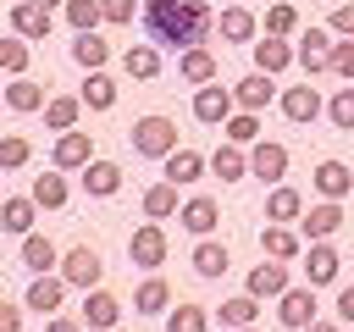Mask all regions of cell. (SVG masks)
Masks as SVG:
<instances>
[{"instance_id":"obj_54","label":"cell","mask_w":354,"mask_h":332,"mask_svg":"<svg viewBox=\"0 0 354 332\" xmlns=\"http://www.w3.org/2000/svg\"><path fill=\"white\" fill-rule=\"evenodd\" d=\"M39 6H66V0H39Z\"/></svg>"},{"instance_id":"obj_8","label":"cell","mask_w":354,"mask_h":332,"mask_svg":"<svg viewBox=\"0 0 354 332\" xmlns=\"http://www.w3.org/2000/svg\"><path fill=\"white\" fill-rule=\"evenodd\" d=\"M122 321V304H116V293H105V288H88L83 293V326L88 332H111Z\"/></svg>"},{"instance_id":"obj_40","label":"cell","mask_w":354,"mask_h":332,"mask_svg":"<svg viewBox=\"0 0 354 332\" xmlns=\"http://www.w3.org/2000/svg\"><path fill=\"white\" fill-rule=\"evenodd\" d=\"M221 133H227V144H254V138H260V116H254V111H232V116L221 122Z\"/></svg>"},{"instance_id":"obj_29","label":"cell","mask_w":354,"mask_h":332,"mask_svg":"<svg viewBox=\"0 0 354 332\" xmlns=\"http://www.w3.org/2000/svg\"><path fill=\"white\" fill-rule=\"evenodd\" d=\"M133 310H138V315H160V310H171V288H166V277H144L138 293H133Z\"/></svg>"},{"instance_id":"obj_2","label":"cell","mask_w":354,"mask_h":332,"mask_svg":"<svg viewBox=\"0 0 354 332\" xmlns=\"http://www.w3.org/2000/svg\"><path fill=\"white\" fill-rule=\"evenodd\" d=\"M133 155H149V160H166L177 149V122L171 116H138L133 122Z\"/></svg>"},{"instance_id":"obj_24","label":"cell","mask_w":354,"mask_h":332,"mask_svg":"<svg viewBox=\"0 0 354 332\" xmlns=\"http://www.w3.org/2000/svg\"><path fill=\"white\" fill-rule=\"evenodd\" d=\"M282 116L288 122H315L321 116V94L304 83V89H282Z\"/></svg>"},{"instance_id":"obj_52","label":"cell","mask_w":354,"mask_h":332,"mask_svg":"<svg viewBox=\"0 0 354 332\" xmlns=\"http://www.w3.org/2000/svg\"><path fill=\"white\" fill-rule=\"evenodd\" d=\"M337 315L354 326V288H343V293H337Z\"/></svg>"},{"instance_id":"obj_16","label":"cell","mask_w":354,"mask_h":332,"mask_svg":"<svg viewBox=\"0 0 354 332\" xmlns=\"http://www.w3.org/2000/svg\"><path fill=\"white\" fill-rule=\"evenodd\" d=\"M310 183H315V194H321V199H343V194L354 188V172H348L343 160H321Z\"/></svg>"},{"instance_id":"obj_39","label":"cell","mask_w":354,"mask_h":332,"mask_svg":"<svg viewBox=\"0 0 354 332\" xmlns=\"http://www.w3.org/2000/svg\"><path fill=\"white\" fill-rule=\"evenodd\" d=\"M227 266H232V255H227L221 243H210V238L194 243V271H199V277H221Z\"/></svg>"},{"instance_id":"obj_33","label":"cell","mask_w":354,"mask_h":332,"mask_svg":"<svg viewBox=\"0 0 354 332\" xmlns=\"http://www.w3.org/2000/svg\"><path fill=\"white\" fill-rule=\"evenodd\" d=\"M122 72L138 77V83H149V77L160 72V50H155V44H133V50L122 55Z\"/></svg>"},{"instance_id":"obj_23","label":"cell","mask_w":354,"mask_h":332,"mask_svg":"<svg viewBox=\"0 0 354 332\" xmlns=\"http://www.w3.org/2000/svg\"><path fill=\"white\" fill-rule=\"evenodd\" d=\"M177 72H183V83H216V55L205 44H194L177 55Z\"/></svg>"},{"instance_id":"obj_51","label":"cell","mask_w":354,"mask_h":332,"mask_svg":"<svg viewBox=\"0 0 354 332\" xmlns=\"http://www.w3.org/2000/svg\"><path fill=\"white\" fill-rule=\"evenodd\" d=\"M44 332H83V321H66V315H44Z\"/></svg>"},{"instance_id":"obj_15","label":"cell","mask_w":354,"mask_h":332,"mask_svg":"<svg viewBox=\"0 0 354 332\" xmlns=\"http://www.w3.org/2000/svg\"><path fill=\"white\" fill-rule=\"evenodd\" d=\"M249 172H254V177H266V183H277V177L288 172V149H282V144L254 138V149H249Z\"/></svg>"},{"instance_id":"obj_34","label":"cell","mask_w":354,"mask_h":332,"mask_svg":"<svg viewBox=\"0 0 354 332\" xmlns=\"http://www.w3.org/2000/svg\"><path fill=\"white\" fill-rule=\"evenodd\" d=\"M33 205H39V210H61V205H66V177H61V172L33 177Z\"/></svg>"},{"instance_id":"obj_9","label":"cell","mask_w":354,"mask_h":332,"mask_svg":"<svg viewBox=\"0 0 354 332\" xmlns=\"http://www.w3.org/2000/svg\"><path fill=\"white\" fill-rule=\"evenodd\" d=\"M293 55H299V66H304L310 77H315V72H332V33H326V28H310Z\"/></svg>"},{"instance_id":"obj_7","label":"cell","mask_w":354,"mask_h":332,"mask_svg":"<svg viewBox=\"0 0 354 332\" xmlns=\"http://www.w3.org/2000/svg\"><path fill=\"white\" fill-rule=\"evenodd\" d=\"M11 33L17 39H50V6H39V0H17L11 6Z\"/></svg>"},{"instance_id":"obj_55","label":"cell","mask_w":354,"mask_h":332,"mask_svg":"<svg viewBox=\"0 0 354 332\" xmlns=\"http://www.w3.org/2000/svg\"><path fill=\"white\" fill-rule=\"evenodd\" d=\"M232 332H254V326H232Z\"/></svg>"},{"instance_id":"obj_22","label":"cell","mask_w":354,"mask_h":332,"mask_svg":"<svg viewBox=\"0 0 354 332\" xmlns=\"http://www.w3.org/2000/svg\"><path fill=\"white\" fill-rule=\"evenodd\" d=\"M254 33H260V22H254L249 6H227V11H221V39H227V44H249Z\"/></svg>"},{"instance_id":"obj_28","label":"cell","mask_w":354,"mask_h":332,"mask_svg":"<svg viewBox=\"0 0 354 332\" xmlns=\"http://www.w3.org/2000/svg\"><path fill=\"white\" fill-rule=\"evenodd\" d=\"M249 293L254 299H282L288 293V266L277 260V266H254L249 271Z\"/></svg>"},{"instance_id":"obj_43","label":"cell","mask_w":354,"mask_h":332,"mask_svg":"<svg viewBox=\"0 0 354 332\" xmlns=\"http://www.w3.org/2000/svg\"><path fill=\"white\" fill-rule=\"evenodd\" d=\"M254 315H260V299H254V293H238V299L221 304V321H227V326H249Z\"/></svg>"},{"instance_id":"obj_10","label":"cell","mask_w":354,"mask_h":332,"mask_svg":"<svg viewBox=\"0 0 354 332\" xmlns=\"http://www.w3.org/2000/svg\"><path fill=\"white\" fill-rule=\"evenodd\" d=\"M88 160H94L88 133H77V127H72V133H61V138H55V172H83Z\"/></svg>"},{"instance_id":"obj_20","label":"cell","mask_w":354,"mask_h":332,"mask_svg":"<svg viewBox=\"0 0 354 332\" xmlns=\"http://www.w3.org/2000/svg\"><path fill=\"white\" fill-rule=\"evenodd\" d=\"M299 216H304V194L288 188V183H277L266 194V221H299Z\"/></svg>"},{"instance_id":"obj_6","label":"cell","mask_w":354,"mask_h":332,"mask_svg":"<svg viewBox=\"0 0 354 332\" xmlns=\"http://www.w3.org/2000/svg\"><path fill=\"white\" fill-rule=\"evenodd\" d=\"M232 105H238L232 89H216V83H199V89H194V116H199L205 127H221V122L232 116Z\"/></svg>"},{"instance_id":"obj_41","label":"cell","mask_w":354,"mask_h":332,"mask_svg":"<svg viewBox=\"0 0 354 332\" xmlns=\"http://www.w3.org/2000/svg\"><path fill=\"white\" fill-rule=\"evenodd\" d=\"M33 160V144L22 138V133H0V172H17V166H28Z\"/></svg>"},{"instance_id":"obj_56","label":"cell","mask_w":354,"mask_h":332,"mask_svg":"<svg viewBox=\"0 0 354 332\" xmlns=\"http://www.w3.org/2000/svg\"><path fill=\"white\" fill-rule=\"evenodd\" d=\"M111 332H122V326H111Z\"/></svg>"},{"instance_id":"obj_3","label":"cell","mask_w":354,"mask_h":332,"mask_svg":"<svg viewBox=\"0 0 354 332\" xmlns=\"http://www.w3.org/2000/svg\"><path fill=\"white\" fill-rule=\"evenodd\" d=\"M166 232H160V221H144V227H133V238H127V260L133 266H144V271H155V266H166Z\"/></svg>"},{"instance_id":"obj_36","label":"cell","mask_w":354,"mask_h":332,"mask_svg":"<svg viewBox=\"0 0 354 332\" xmlns=\"http://www.w3.org/2000/svg\"><path fill=\"white\" fill-rule=\"evenodd\" d=\"M6 105H11V111H44V89H39L33 77H11Z\"/></svg>"},{"instance_id":"obj_38","label":"cell","mask_w":354,"mask_h":332,"mask_svg":"<svg viewBox=\"0 0 354 332\" xmlns=\"http://www.w3.org/2000/svg\"><path fill=\"white\" fill-rule=\"evenodd\" d=\"M177 210V183H155V188H144V216L149 221H166Z\"/></svg>"},{"instance_id":"obj_19","label":"cell","mask_w":354,"mask_h":332,"mask_svg":"<svg viewBox=\"0 0 354 332\" xmlns=\"http://www.w3.org/2000/svg\"><path fill=\"white\" fill-rule=\"evenodd\" d=\"M83 188H88L94 199H111V194L122 188V166H116V160H88V166H83Z\"/></svg>"},{"instance_id":"obj_50","label":"cell","mask_w":354,"mask_h":332,"mask_svg":"<svg viewBox=\"0 0 354 332\" xmlns=\"http://www.w3.org/2000/svg\"><path fill=\"white\" fill-rule=\"evenodd\" d=\"M0 332H22V310L0 299Z\"/></svg>"},{"instance_id":"obj_49","label":"cell","mask_w":354,"mask_h":332,"mask_svg":"<svg viewBox=\"0 0 354 332\" xmlns=\"http://www.w3.org/2000/svg\"><path fill=\"white\" fill-rule=\"evenodd\" d=\"M332 33H343V39H354V0L332 11Z\"/></svg>"},{"instance_id":"obj_32","label":"cell","mask_w":354,"mask_h":332,"mask_svg":"<svg viewBox=\"0 0 354 332\" xmlns=\"http://www.w3.org/2000/svg\"><path fill=\"white\" fill-rule=\"evenodd\" d=\"M105 55H111V44H105L100 33H77V39H72V61H77L83 72H100Z\"/></svg>"},{"instance_id":"obj_4","label":"cell","mask_w":354,"mask_h":332,"mask_svg":"<svg viewBox=\"0 0 354 332\" xmlns=\"http://www.w3.org/2000/svg\"><path fill=\"white\" fill-rule=\"evenodd\" d=\"M100 271H105V266H100V255H94L88 243H72V249L61 255V277H66V288H83V293H88V288H100Z\"/></svg>"},{"instance_id":"obj_48","label":"cell","mask_w":354,"mask_h":332,"mask_svg":"<svg viewBox=\"0 0 354 332\" xmlns=\"http://www.w3.org/2000/svg\"><path fill=\"white\" fill-rule=\"evenodd\" d=\"M100 17L105 22H133V0H100Z\"/></svg>"},{"instance_id":"obj_47","label":"cell","mask_w":354,"mask_h":332,"mask_svg":"<svg viewBox=\"0 0 354 332\" xmlns=\"http://www.w3.org/2000/svg\"><path fill=\"white\" fill-rule=\"evenodd\" d=\"M332 72L354 83V39H348V44H332Z\"/></svg>"},{"instance_id":"obj_14","label":"cell","mask_w":354,"mask_h":332,"mask_svg":"<svg viewBox=\"0 0 354 332\" xmlns=\"http://www.w3.org/2000/svg\"><path fill=\"white\" fill-rule=\"evenodd\" d=\"M61 299H66V277H33L28 282V310H39V315H55L61 310Z\"/></svg>"},{"instance_id":"obj_45","label":"cell","mask_w":354,"mask_h":332,"mask_svg":"<svg viewBox=\"0 0 354 332\" xmlns=\"http://www.w3.org/2000/svg\"><path fill=\"white\" fill-rule=\"evenodd\" d=\"M326 116H332V127H337V133H354V89H337V94H332V105H326Z\"/></svg>"},{"instance_id":"obj_17","label":"cell","mask_w":354,"mask_h":332,"mask_svg":"<svg viewBox=\"0 0 354 332\" xmlns=\"http://www.w3.org/2000/svg\"><path fill=\"white\" fill-rule=\"evenodd\" d=\"M293 61H299V55H293V44H282L277 33H266V39L254 44V72H271V77H277V72H282V66H293Z\"/></svg>"},{"instance_id":"obj_5","label":"cell","mask_w":354,"mask_h":332,"mask_svg":"<svg viewBox=\"0 0 354 332\" xmlns=\"http://www.w3.org/2000/svg\"><path fill=\"white\" fill-rule=\"evenodd\" d=\"M277 321L288 326V332H304L310 321H315V288L304 282V288H288L282 299H277Z\"/></svg>"},{"instance_id":"obj_42","label":"cell","mask_w":354,"mask_h":332,"mask_svg":"<svg viewBox=\"0 0 354 332\" xmlns=\"http://www.w3.org/2000/svg\"><path fill=\"white\" fill-rule=\"evenodd\" d=\"M28 61H33V50H28V39H0V72H11V77H22L28 72Z\"/></svg>"},{"instance_id":"obj_21","label":"cell","mask_w":354,"mask_h":332,"mask_svg":"<svg viewBox=\"0 0 354 332\" xmlns=\"http://www.w3.org/2000/svg\"><path fill=\"white\" fill-rule=\"evenodd\" d=\"M177 221H183L188 232H199V238H205V232H210V227L221 221V205H216L210 194H199V199H188V205L177 210Z\"/></svg>"},{"instance_id":"obj_31","label":"cell","mask_w":354,"mask_h":332,"mask_svg":"<svg viewBox=\"0 0 354 332\" xmlns=\"http://www.w3.org/2000/svg\"><path fill=\"white\" fill-rule=\"evenodd\" d=\"M205 155L199 149H171L166 155V183H194V177H205Z\"/></svg>"},{"instance_id":"obj_18","label":"cell","mask_w":354,"mask_h":332,"mask_svg":"<svg viewBox=\"0 0 354 332\" xmlns=\"http://www.w3.org/2000/svg\"><path fill=\"white\" fill-rule=\"evenodd\" d=\"M77 116H83V100H72V94H50L44 100V127L50 133H72Z\"/></svg>"},{"instance_id":"obj_25","label":"cell","mask_w":354,"mask_h":332,"mask_svg":"<svg viewBox=\"0 0 354 332\" xmlns=\"http://www.w3.org/2000/svg\"><path fill=\"white\" fill-rule=\"evenodd\" d=\"M33 216H39L33 194H28V199H6V205H0V232H17V238H28V232H33Z\"/></svg>"},{"instance_id":"obj_37","label":"cell","mask_w":354,"mask_h":332,"mask_svg":"<svg viewBox=\"0 0 354 332\" xmlns=\"http://www.w3.org/2000/svg\"><path fill=\"white\" fill-rule=\"evenodd\" d=\"M88 111H111L116 105V83L105 77V72H88V83H83V94H77Z\"/></svg>"},{"instance_id":"obj_1","label":"cell","mask_w":354,"mask_h":332,"mask_svg":"<svg viewBox=\"0 0 354 332\" xmlns=\"http://www.w3.org/2000/svg\"><path fill=\"white\" fill-rule=\"evenodd\" d=\"M144 28L166 50H194V44L210 39L216 17H210L205 0H144Z\"/></svg>"},{"instance_id":"obj_30","label":"cell","mask_w":354,"mask_h":332,"mask_svg":"<svg viewBox=\"0 0 354 332\" xmlns=\"http://www.w3.org/2000/svg\"><path fill=\"white\" fill-rule=\"evenodd\" d=\"M210 172H216L221 183H238V177H249V155H243V144H221V149L210 155Z\"/></svg>"},{"instance_id":"obj_46","label":"cell","mask_w":354,"mask_h":332,"mask_svg":"<svg viewBox=\"0 0 354 332\" xmlns=\"http://www.w3.org/2000/svg\"><path fill=\"white\" fill-rule=\"evenodd\" d=\"M293 28H299V11H293L288 0H277V6L266 11V33H277V39H288Z\"/></svg>"},{"instance_id":"obj_44","label":"cell","mask_w":354,"mask_h":332,"mask_svg":"<svg viewBox=\"0 0 354 332\" xmlns=\"http://www.w3.org/2000/svg\"><path fill=\"white\" fill-rule=\"evenodd\" d=\"M66 22H72L77 33H94V22H105V17H100V0H66Z\"/></svg>"},{"instance_id":"obj_12","label":"cell","mask_w":354,"mask_h":332,"mask_svg":"<svg viewBox=\"0 0 354 332\" xmlns=\"http://www.w3.org/2000/svg\"><path fill=\"white\" fill-rule=\"evenodd\" d=\"M337 271H343V260H337V249H332L326 238L304 249V277H310V288H321V282H337Z\"/></svg>"},{"instance_id":"obj_26","label":"cell","mask_w":354,"mask_h":332,"mask_svg":"<svg viewBox=\"0 0 354 332\" xmlns=\"http://www.w3.org/2000/svg\"><path fill=\"white\" fill-rule=\"evenodd\" d=\"M260 249H266L271 260H299V255H304V243H299V232H293V227H282V221L260 232Z\"/></svg>"},{"instance_id":"obj_11","label":"cell","mask_w":354,"mask_h":332,"mask_svg":"<svg viewBox=\"0 0 354 332\" xmlns=\"http://www.w3.org/2000/svg\"><path fill=\"white\" fill-rule=\"evenodd\" d=\"M299 227H304V238H310V243H321V238H332V232L343 227V205H337V199H326V205H310V210L299 216Z\"/></svg>"},{"instance_id":"obj_27","label":"cell","mask_w":354,"mask_h":332,"mask_svg":"<svg viewBox=\"0 0 354 332\" xmlns=\"http://www.w3.org/2000/svg\"><path fill=\"white\" fill-rule=\"evenodd\" d=\"M22 266H28L33 277H44L50 266H61V255H55V243H50L44 232H28V238H22Z\"/></svg>"},{"instance_id":"obj_13","label":"cell","mask_w":354,"mask_h":332,"mask_svg":"<svg viewBox=\"0 0 354 332\" xmlns=\"http://www.w3.org/2000/svg\"><path fill=\"white\" fill-rule=\"evenodd\" d=\"M232 100H238V111H260V105H271V100H277L271 72H249L243 83H232Z\"/></svg>"},{"instance_id":"obj_35","label":"cell","mask_w":354,"mask_h":332,"mask_svg":"<svg viewBox=\"0 0 354 332\" xmlns=\"http://www.w3.org/2000/svg\"><path fill=\"white\" fill-rule=\"evenodd\" d=\"M166 332H210V310L205 304H177V310H166Z\"/></svg>"},{"instance_id":"obj_53","label":"cell","mask_w":354,"mask_h":332,"mask_svg":"<svg viewBox=\"0 0 354 332\" xmlns=\"http://www.w3.org/2000/svg\"><path fill=\"white\" fill-rule=\"evenodd\" d=\"M304 332H337V326H332V321H310Z\"/></svg>"}]
</instances>
